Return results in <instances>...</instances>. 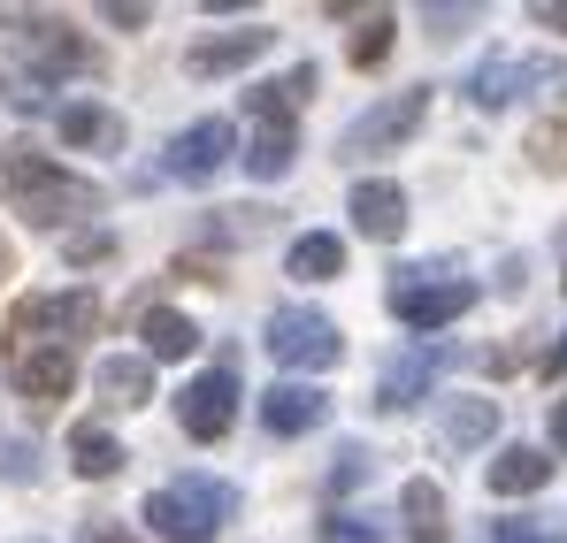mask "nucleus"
<instances>
[{"instance_id": "nucleus-1", "label": "nucleus", "mask_w": 567, "mask_h": 543, "mask_svg": "<svg viewBox=\"0 0 567 543\" xmlns=\"http://www.w3.org/2000/svg\"><path fill=\"white\" fill-rule=\"evenodd\" d=\"M0 191H8V207H16L23 222H39V230L78 222V215H100V184L78 177V169H62V161H47V154H31V146H8V154H0Z\"/></svg>"}, {"instance_id": "nucleus-2", "label": "nucleus", "mask_w": 567, "mask_h": 543, "mask_svg": "<svg viewBox=\"0 0 567 543\" xmlns=\"http://www.w3.org/2000/svg\"><path fill=\"white\" fill-rule=\"evenodd\" d=\"M138 521H146L162 543H215V536H223V521H238V490L215 482V474H185V482L154 490Z\"/></svg>"}, {"instance_id": "nucleus-3", "label": "nucleus", "mask_w": 567, "mask_h": 543, "mask_svg": "<svg viewBox=\"0 0 567 543\" xmlns=\"http://www.w3.org/2000/svg\"><path fill=\"white\" fill-rule=\"evenodd\" d=\"M93 322H100V299L85 283L78 291H31L8 314V361L16 353H70V337H85Z\"/></svg>"}, {"instance_id": "nucleus-4", "label": "nucleus", "mask_w": 567, "mask_h": 543, "mask_svg": "<svg viewBox=\"0 0 567 543\" xmlns=\"http://www.w3.org/2000/svg\"><path fill=\"white\" fill-rule=\"evenodd\" d=\"M261 345H269V361L291 367V375H322V367L346 361V337H338V322H330V314H315V306H277Z\"/></svg>"}, {"instance_id": "nucleus-5", "label": "nucleus", "mask_w": 567, "mask_h": 543, "mask_svg": "<svg viewBox=\"0 0 567 543\" xmlns=\"http://www.w3.org/2000/svg\"><path fill=\"white\" fill-rule=\"evenodd\" d=\"M422 115H430V92H391V100H377L369 115H353L346 130H338V161H377V154H391V146H406L414 130H422Z\"/></svg>"}, {"instance_id": "nucleus-6", "label": "nucleus", "mask_w": 567, "mask_h": 543, "mask_svg": "<svg viewBox=\"0 0 567 543\" xmlns=\"http://www.w3.org/2000/svg\"><path fill=\"white\" fill-rule=\"evenodd\" d=\"M468 306H475V283H468V275L399 269V283H391V314H399L406 330H445V322H461Z\"/></svg>"}, {"instance_id": "nucleus-7", "label": "nucleus", "mask_w": 567, "mask_h": 543, "mask_svg": "<svg viewBox=\"0 0 567 543\" xmlns=\"http://www.w3.org/2000/svg\"><path fill=\"white\" fill-rule=\"evenodd\" d=\"M16 62H23L31 85H54V77H85L100 54L70 23H23V31H16Z\"/></svg>"}, {"instance_id": "nucleus-8", "label": "nucleus", "mask_w": 567, "mask_h": 543, "mask_svg": "<svg viewBox=\"0 0 567 543\" xmlns=\"http://www.w3.org/2000/svg\"><path fill=\"white\" fill-rule=\"evenodd\" d=\"M177 421H185L192 445H215V437H230V421H238V375H230V367H207V375H192L185 390H177Z\"/></svg>"}, {"instance_id": "nucleus-9", "label": "nucleus", "mask_w": 567, "mask_h": 543, "mask_svg": "<svg viewBox=\"0 0 567 543\" xmlns=\"http://www.w3.org/2000/svg\"><path fill=\"white\" fill-rule=\"evenodd\" d=\"M230 154H238V130H230L223 115H199L192 130L169 138V177H177V184H207V177L230 169Z\"/></svg>"}, {"instance_id": "nucleus-10", "label": "nucleus", "mask_w": 567, "mask_h": 543, "mask_svg": "<svg viewBox=\"0 0 567 543\" xmlns=\"http://www.w3.org/2000/svg\"><path fill=\"white\" fill-rule=\"evenodd\" d=\"M277 46V31L269 23H246V31H215V39H199L185 54V70L192 77H230V70H254L261 54Z\"/></svg>"}, {"instance_id": "nucleus-11", "label": "nucleus", "mask_w": 567, "mask_h": 543, "mask_svg": "<svg viewBox=\"0 0 567 543\" xmlns=\"http://www.w3.org/2000/svg\"><path fill=\"white\" fill-rule=\"evenodd\" d=\"M8 383H16L23 406L47 414V406H62V398L78 390V361H70V353H16V361H8Z\"/></svg>"}, {"instance_id": "nucleus-12", "label": "nucleus", "mask_w": 567, "mask_h": 543, "mask_svg": "<svg viewBox=\"0 0 567 543\" xmlns=\"http://www.w3.org/2000/svg\"><path fill=\"white\" fill-rule=\"evenodd\" d=\"M346 215H353V230H361V238H377V246H399V238H406V191H399V184H383V177L353 184Z\"/></svg>"}, {"instance_id": "nucleus-13", "label": "nucleus", "mask_w": 567, "mask_h": 543, "mask_svg": "<svg viewBox=\"0 0 567 543\" xmlns=\"http://www.w3.org/2000/svg\"><path fill=\"white\" fill-rule=\"evenodd\" d=\"M437 367H445V353H437V345H406L399 361L383 367L377 406H383V414H406V406H422V398H430V383H437Z\"/></svg>"}, {"instance_id": "nucleus-14", "label": "nucleus", "mask_w": 567, "mask_h": 543, "mask_svg": "<svg viewBox=\"0 0 567 543\" xmlns=\"http://www.w3.org/2000/svg\"><path fill=\"white\" fill-rule=\"evenodd\" d=\"M330 421V398L315 390V383H277L269 398H261V429L269 437H307V429H322Z\"/></svg>"}, {"instance_id": "nucleus-15", "label": "nucleus", "mask_w": 567, "mask_h": 543, "mask_svg": "<svg viewBox=\"0 0 567 543\" xmlns=\"http://www.w3.org/2000/svg\"><path fill=\"white\" fill-rule=\"evenodd\" d=\"M54 130H62V146H85V154H115L123 146V115L115 107H93V100L54 107Z\"/></svg>"}, {"instance_id": "nucleus-16", "label": "nucleus", "mask_w": 567, "mask_h": 543, "mask_svg": "<svg viewBox=\"0 0 567 543\" xmlns=\"http://www.w3.org/2000/svg\"><path fill=\"white\" fill-rule=\"evenodd\" d=\"M553 467H560V459L537 452V445H506V452L491 459V490H498V498H529V490L553 482Z\"/></svg>"}, {"instance_id": "nucleus-17", "label": "nucleus", "mask_w": 567, "mask_h": 543, "mask_svg": "<svg viewBox=\"0 0 567 543\" xmlns=\"http://www.w3.org/2000/svg\"><path fill=\"white\" fill-rule=\"evenodd\" d=\"M399 513H406V543H445V536H453V521H445V490H437L430 474H414V482L399 490Z\"/></svg>"}, {"instance_id": "nucleus-18", "label": "nucleus", "mask_w": 567, "mask_h": 543, "mask_svg": "<svg viewBox=\"0 0 567 543\" xmlns=\"http://www.w3.org/2000/svg\"><path fill=\"white\" fill-rule=\"evenodd\" d=\"M138 337H146V361H192L199 353V322L177 314V306H146Z\"/></svg>"}, {"instance_id": "nucleus-19", "label": "nucleus", "mask_w": 567, "mask_h": 543, "mask_svg": "<svg viewBox=\"0 0 567 543\" xmlns=\"http://www.w3.org/2000/svg\"><path fill=\"white\" fill-rule=\"evenodd\" d=\"M284 275H299V283H330V275H346V238H338V230H307V238H291Z\"/></svg>"}, {"instance_id": "nucleus-20", "label": "nucleus", "mask_w": 567, "mask_h": 543, "mask_svg": "<svg viewBox=\"0 0 567 543\" xmlns=\"http://www.w3.org/2000/svg\"><path fill=\"white\" fill-rule=\"evenodd\" d=\"M93 383H100L107 406H146V398H154V361H146V353H115V361L93 367Z\"/></svg>"}, {"instance_id": "nucleus-21", "label": "nucleus", "mask_w": 567, "mask_h": 543, "mask_svg": "<svg viewBox=\"0 0 567 543\" xmlns=\"http://www.w3.org/2000/svg\"><path fill=\"white\" fill-rule=\"evenodd\" d=\"M537 77H545V62H514V54H491V62H483V70L468 77V100H475V107H506L514 92L537 85Z\"/></svg>"}, {"instance_id": "nucleus-22", "label": "nucleus", "mask_w": 567, "mask_h": 543, "mask_svg": "<svg viewBox=\"0 0 567 543\" xmlns=\"http://www.w3.org/2000/svg\"><path fill=\"white\" fill-rule=\"evenodd\" d=\"M307 92H315V62L284 70L277 85H254V92H246V115H254V123H291V107H299Z\"/></svg>"}, {"instance_id": "nucleus-23", "label": "nucleus", "mask_w": 567, "mask_h": 543, "mask_svg": "<svg viewBox=\"0 0 567 543\" xmlns=\"http://www.w3.org/2000/svg\"><path fill=\"white\" fill-rule=\"evenodd\" d=\"M291 154H299V130H291V123H261V130L246 138V177L277 184L284 169H291Z\"/></svg>"}, {"instance_id": "nucleus-24", "label": "nucleus", "mask_w": 567, "mask_h": 543, "mask_svg": "<svg viewBox=\"0 0 567 543\" xmlns=\"http://www.w3.org/2000/svg\"><path fill=\"white\" fill-rule=\"evenodd\" d=\"M491 437H498V398H453V406H445V445L475 452V445H491Z\"/></svg>"}, {"instance_id": "nucleus-25", "label": "nucleus", "mask_w": 567, "mask_h": 543, "mask_svg": "<svg viewBox=\"0 0 567 543\" xmlns=\"http://www.w3.org/2000/svg\"><path fill=\"white\" fill-rule=\"evenodd\" d=\"M70 467H78L85 482H107V474L123 467V445H115L107 429H78V437H70Z\"/></svg>"}, {"instance_id": "nucleus-26", "label": "nucleus", "mask_w": 567, "mask_h": 543, "mask_svg": "<svg viewBox=\"0 0 567 543\" xmlns=\"http://www.w3.org/2000/svg\"><path fill=\"white\" fill-rule=\"evenodd\" d=\"M491 536L498 543H567V513H545V521L514 513V521H491Z\"/></svg>"}, {"instance_id": "nucleus-27", "label": "nucleus", "mask_w": 567, "mask_h": 543, "mask_svg": "<svg viewBox=\"0 0 567 543\" xmlns=\"http://www.w3.org/2000/svg\"><path fill=\"white\" fill-rule=\"evenodd\" d=\"M391 31H399L391 15H369V23L353 31V70H377L383 54H391Z\"/></svg>"}, {"instance_id": "nucleus-28", "label": "nucleus", "mask_w": 567, "mask_h": 543, "mask_svg": "<svg viewBox=\"0 0 567 543\" xmlns=\"http://www.w3.org/2000/svg\"><path fill=\"white\" fill-rule=\"evenodd\" d=\"M322 543H391L377 529V521H361V513H330V521H322Z\"/></svg>"}, {"instance_id": "nucleus-29", "label": "nucleus", "mask_w": 567, "mask_h": 543, "mask_svg": "<svg viewBox=\"0 0 567 543\" xmlns=\"http://www.w3.org/2000/svg\"><path fill=\"white\" fill-rule=\"evenodd\" d=\"M107 253H115L107 230H78V238H62V261H70V269H93V261H107Z\"/></svg>"}, {"instance_id": "nucleus-30", "label": "nucleus", "mask_w": 567, "mask_h": 543, "mask_svg": "<svg viewBox=\"0 0 567 543\" xmlns=\"http://www.w3.org/2000/svg\"><path fill=\"white\" fill-rule=\"evenodd\" d=\"M369 474H377V459L361 452V445H346V452H338V467H330V490H338V498H346V490H361V482H369Z\"/></svg>"}, {"instance_id": "nucleus-31", "label": "nucleus", "mask_w": 567, "mask_h": 543, "mask_svg": "<svg viewBox=\"0 0 567 543\" xmlns=\"http://www.w3.org/2000/svg\"><path fill=\"white\" fill-rule=\"evenodd\" d=\"M529 154H537L545 169H567V123H545V130L529 138Z\"/></svg>"}, {"instance_id": "nucleus-32", "label": "nucleus", "mask_w": 567, "mask_h": 543, "mask_svg": "<svg viewBox=\"0 0 567 543\" xmlns=\"http://www.w3.org/2000/svg\"><path fill=\"white\" fill-rule=\"evenodd\" d=\"M430 23H437V39H453L461 23H475V8H430Z\"/></svg>"}, {"instance_id": "nucleus-33", "label": "nucleus", "mask_w": 567, "mask_h": 543, "mask_svg": "<svg viewBox=\"0 0 567 543\" xmlns=\"http://www.w3.org/2000/svg\"><path fill=\"white\" fill-rule=\"evenodd\" d=\"M529 15H537V23H545V31H560V39H567V0H537V8H529Z\"/></svg>"}, {"instance_id": "nucleus-34", "label": "nucleus", "mask_w": 567, "mask_h": 543, "mask_svg": "<svg viewBox=\"0 0 567 543\" xmlns=\"http://www.w3.org/2000/svg\"><path fill=\"white\" fill-rule=\"evenodd\" d=\"M100 15H107V23H123V31H138V23H146V8H123V0H107Z\"/></svg>"}, {"instance_id": "nucleus-35", "label": "nucleus", "mask_w": 567, "mask_h": 543, "mask_svg": "<svg viewBox=\"0 0 567 543\" xmlns=\"http://www.w3.org/2000/svg\"><path fill=\"white\" fill-rule=\"evenodd\" d=\"M560 367H567V330H560V345L545 353V375H560Z\"/></svg>"}, {"instance_id": "nucleus-36", "label": "nucleus", "mask_w": 567, "mask_h": 543, "mask_svg": "<svg viewBox=\"0 0 567 543\" xmlns=\"http://www.w3.org/2000/svg\"><path fill=\"white\" fill-rule=\"evenodd\" d=\"M553 445H567V398L553 406Z\"/></svg>"}, {"instance_id": "nucleus-37", "label": "nucleus", "mask_w": 567, "mask_h": 543, "mask_svg": "<svg viewBox=\"0 0 567 543\" xmlns=\"http://www.w3.org/2000/svg\"><path fill=\"white\" fill-rule=\"evenodd\" d=\"M85 543H131V536H115V529H100V536H85Z\"/></svg>"}, {"instance_id": "nucleus-38", "label": "nucleus", "mask_w": 567, "mask_h": 543, "mask_svg": "<svg viewBox=\"0 0 567 543\" xmlns=\"http://www.w3.org/2000/svg\"><path fill=\"white\" fill-rule=\"evenodd\" d=\"M0 275H8V246H0Z\"/></svg>"}]
</instances>
